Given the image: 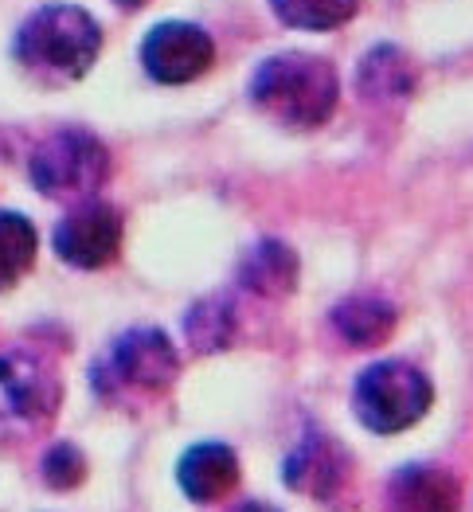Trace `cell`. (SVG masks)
Instances as JSON below:
<instances>
[{"instance_id": "obj_1", "label": "cell", "mask_w": 473, "mask_h": 512, "mask_svg": "<svg viewBox=\"0 0 473 512\" xmlns=\"http://www.w3.org/2000/svg\"><path fill=\"white\" fill-rule=\"evenodd\" d=\"M251 102L274 126L309 133L321 129L341 102V83L333 63L309 51H282L262 59L251 75Z\"/></svg>"}, {"instance_id": "obj_2", "label": "cell", "mask_w": 473, "mask_h": 512, "mask_svg": "<svg viewBox=\"0 0 473 512\" xmlns=\"http://www.w3.org/2000/svg\"><path fill=\"white\" fill-rule=\"evenodd\" d=\"M12 55L36 83H79L102 55V28L79 4H43L20 24Z\"/></svg>"}, {"instance_id": "obj_3", "label": "cell", "mask_w": 473, "mask_h": 512, "mask_svg": "<svg viewBox=\"0 0 473 512\" xmlns=\"http://www.w3.org/2000/svg\"><path fill=\"white\" fill-rule=\"evenodd\" d=\"M180 372V356L172 348L169 333L153 325H137L118 333L102 360L94 364V391L110 403H149L165 395Z\"/></svg>"}, {"instance_id": "obj_4", "label": "cell", "mask_w": 473, "mask_h": 512, "mask_svg": "<svg viewBox=\"0 0 473 512\" xmlns=\"http://www.w3.org/2000/svg\"><path fill=\"white\" fill-rule=\"evenodd\" d=\"M434 403L430 380L407 360H376L352 384V411L372 434H403L423 423Z\"/></svg>"}, {"instance_id": "obj_5", "label": "cell", "mask_w": 473, "mask_h": 512, "mask_svg": "<svg viewBox=\"0 0 473 512\" xmlns=\"http://www.w3.org/2000/svg\"><path fill=\"white\" fill-rule=\"evenodd\" d=\"M28 176L51 200H86L110 176V149L90 129H55L36 145Z\"/></svg>"}, {"instance_id": "obj_6", "label": "cell", "mask_w": 473, "mask_h": 512, "mask_svg": "<svg viewBox=\"0 0 473 512\" xmlns=\"http://www.w3.org/2000/svg\"><path fill=\"white\" fill-rule=\"evenodd\" d=\"M59 399V376L43 356L28 348L0 352V442L47 427Z\"/></svg>"}, {"instance_id": "obj_7", "label": "cell", "mask_w": 473, "mask_h": 512, "mask_svg": "<svg viewBox=\"0 0 473 512\" xmlns=\"http://www.w3.org/2000/svg\"><path fill=\"white\" fill-rule=\"evenodd\" d=\"M215 63V43L204 28L188 20H165L149 28L141 40V67L153 83L161 86H184L208 75Z\"/></svg>"}, {"instance_id": "obj_8", "label": "cell", "mask_w": 473, "mask_h": 512, "mask_svg": "<svg viewBox=\"0 0 473 512\" xmlns=\"http://www.w3.org/2000/svg\"><path fill=\"white\" fill-rule=\"evenodd\" d=\"M55 255L75 270H102L122 251V215L110 204L86 200L55 227Z\"/></svg>"}, {"instance_id": "obj_9", "label": "cell", "mask_w": 473, "mask_h": 512, "mask_svg": "<svg viewBox=\"0 0 473 512\" xmlns=\"http://www.w3.org/2000/svg\"><path fill=\"white\" fill-rule=\"evenodd\" d=\"M286 485L301 493V497H313V501H337L344 489H348V477H352V458L344 454V446L337 438L321 434V430H309L298 446L290 450L286 458Z\"/></svg>"}, {"instance_id": "obj_10", "label": "cell", "mask_w": 473, "mask_h": 512, "mask_svg": "<svg viewBox=\"0 0 473 512\" xmlns=\"http://www.w3.org/2000/svg\"><path fill=\"white\" fill-rule=\"evenodd\" d=\"M176 481H180L188 501L215 505L239 485V458L223 442H196L176 462Z\"/></svg>"}, {"instance_id": "obj_11", "label": "cell", "mask_w": 473, "mask_h": 512, "mask_svg": "<svg viewBox=\"0 0 473 512\" xmlns=\"http://www.w3.org/2000/svg\"><path fill=\"white\" fill-rule=\"evenodd\" d=\"M387 512H458V481L442 466H403L387 481Z\"/></svg>"}, {"instance_id": "obj_12", "label": "cell", "mask_w": 473, "mask_h": 512, "mask_svg": "<svg viewBox=\"0 0 473 512\" xmlns=\"http://www.w3.org/2000/svg\"><path fill=\"white\" fill-rule=\"evenodd\" d=\"M419 86V67L415 59L395 47V43H380L372 47L364 59H360V71H356V90L364 94V102H376V106H387V102H407Z\"/></svg>"}, {"instance_id": "obj_13", "label": "cell", "mask_w": 473, "mask_h": 512, "mask_svg": "<svg viewBox=\"0 0 473 512\" xmlns=\"http://www.w3.org/2000/svg\"><path fill=\"white\" fill-rule=\"evenodd\" d=\"M239 286L255 298L282 301L298 286V255L278 239H262L239 262Z\"/></svg>"}, {"instance_id": "obj_14", "label": "cell", "mask_w": 473, "mask_h": 512, "mask_svg": "<svg viewBox=\"0 0 473 512\" xmlns=\"http://www.w3.org/2000/svg\"><path fill=\"white\" fill-rule=\"evenodd\" d=\"M395 321H399L395 305L384 298H372V294L344 298L333 309V329L352 348H380V344H387V337L395 333Z\"/></svg>"}, {"instance_id": "obj_15", "label": "cell", "mask_w": 473, "mask_h": 512, "mask_svg": "<svg viewBox=\"0 0 473 512\" xmlns=\"http://www.w3.org/2000/svg\"><path fill=\"white\" fill-rule=\"evenodd\" d=\"M40 235L20 212H0V290H12L36 262Z\"/></svg>"}, {"instance_id": "obj_16", "label": "cell", "mask_w": 473, "mask_h": 512, "mask_svg": "<svg viewBox=\"0 0 473 512\" xmlns=\"http://www.w3.org/2000/svg\"><path fill=\"white\" fill-rule=\"evenodd\" d=\"M184 333H188V344L196 352H204V356L223 352L227 344L235 341V305L223 298H204L200 305L188 309Z\"/></svg>"}, {"instance_id": "obj_17", "label": "cell", "mask_w": 473, "mask_h": 512, "mask_svg": "<svg viewBox=\"0 0 473 512\" xmlns=\"http://www.w3.org/2000/svg\"><path fill=\"white\" fill-rule=\"evenodd\" d=\"M270 8L286 28L333 32V28H344L360 12V0H270Z\"/></svg>"}, {"instance_id": "obj_18", "label": "cell", "mask_w": 473, "mask_h": 512, "mask_svg": "<svg viewBox=\"0 0 473 512\" xmlns=\"http://www.w3.org/2000/svg\"><path fill=\"white\" fill-rule=\"evenodd\" d=\"M40 473L43 481L51 485V489H75V485H83L86 477V458L79 446H71V442H55V446H47V454H43L40 462Z\"/></svg>"}, {"instance_id": "obj_19", "label": "cell", "mask_w": 473, "mask_h": 512, "mask_svg": "<svg viewBox=\"0 0 473 512\" xmlns=\"http://www.w3.org/2000/svg\"><path fill=\"white\" fill-rule=\"evenodd\" d=\"M227 512H282V509H274V505H266V501H243V505H235V509H227Z\"/></svg>"}, {"instance_id": "obj_20", "label": "cell", "mask_w": 473, "mask_h": 512, "mask_svg": "<svg viewBox=\"0 0 473 512\" xmlns=\"http://www.w3.org/2000/svg\"><path fill=\"white\" fill-rule=\"evenodd\" d=\"M118 4H122V8H137V4H141V0H118Z\"/></svg>"}]
</instances>
